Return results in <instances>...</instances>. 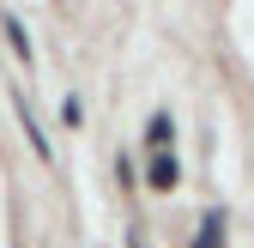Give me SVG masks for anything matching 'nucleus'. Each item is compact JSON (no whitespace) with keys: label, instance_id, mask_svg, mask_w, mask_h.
Instances as JSON below:
<instances>
[{"label":"nucleus","instance_id":"nucleus-1","mask_svg":"<svg viewBox=\"0 0 254 248\" xmlns=\"http://www.w3.org/2000/svg\"><path fill=\"white\" fill-rule=\"evenodd\" d=\"M182 182V164L170 158V151H151V164H145V188H157V194H170Z\"/></svg>","mask_w":254,"mask_h":248},{"label":"nucleus","instance_id":"nucleus-2","mask_svg":"<svg viewBox=\"0 0 254 248\" xmlns=\"http://www.w3.org/2000/svg\"><path fill=\"white\" fill-rule=\"evenodd\" d=\"M18 121H24V133H30V151H37L43 164H55V145H49V133H43V121H37V109L24 103V91H18Z\"/></svg>","mask_w":254,"mask_h":248},{"label":"nucleus","instance_id":"nucleus-3","mask_svg":"<svg viewBox=\"0 0 254 248\" xmlns=\"http://www.w3.org/2000/svg\"><path fill=\"white\" fill-rule=\"evenodd\" d=\"M218 242H224V212H206L194 230V248H218Z\"/></svg>","mask_w":254,"mask_h":248},{"label":"nucleus","instance_id":"nucleus-4","mask_svg":"<svg viewBox=\"0 0 254 248\" xmlns=\"http://www.w3.org/2000/svg\"><path fill=\"white\" fill-rule=\"evenodd\" d=\"M170 139H176V121H170V109H157L145 121V145H170Z\"/></svg>","mask_w":254,"mask_h":248},{"label":"nucleus","instance_id":"nucleus-5","mask_svg":"<svg viewBox=\"0 0 254 248\" xmlns=\"http://www.w3.org/2000/svg\"><path fill=\"white\" fill-rule=\"evenodd\" d=\"M0 30H6V43L30 61V37H24V24H18V12H0Z\"/></svg>","mask_w":254,"mask_h":248},{"label":"nucleus","instance_id":"nucleus-6","mask_svg":"<svg viewBox=\"0 0 254 248\" xmlns=\"http://www.w3.org/2000/svg\"><path fill=\"white\" fill-rule=\"evenodd\" d=\"M61 121H67V127H85V103H79V91H67V97H61Z\"/></svg>","mask_w":254,"mask_h":248}]
</instances>
